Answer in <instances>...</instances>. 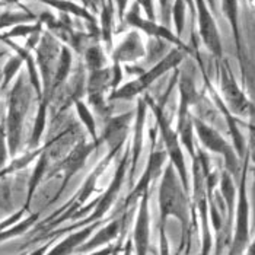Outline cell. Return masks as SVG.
I'll return each instance as SVG.
<instances>
[{
    "mask_svg": "<svg viewBox=\"0 0 255 255\" xmlns=\"http://www.w3.org/2000/svg\"><path fill=\"white\" fill-rule=\"evenodd\" d=\"M95 228H97V225H89L85 229L72 234V235L67 236L66 239H63L53 250H50L48 253H45L44 255H70L75 250H78L80 245L85 244V241L95 231Z\"/></svg>",
    "mask_w": 255,
    "mask_h": 255,
    "instance_id": "cell-24",
    "label": "cell"
},
{
    "mask_svg": "<svg viewBox=\"0 0 255 255\" xmlns=\"http://www.w3.org/2000/svg\"><path fill=\"white\" fill-rule=\"evenodd\" d=\"M75 110H76V114H78L79 120L82 123V126L85 127L86 133L89 138L95 143H98L101 146V141H99V133H98V126H97V120L95 116L91 110V107L86 104V101L83 99H78L75 104H73Z\"/></svg>",
    "mask_w": 255,
    "mask_h": 255,
    "instance_id": "cell-25",
    "label": "cell"
},
{
    "mask_svg": "<svg viewBox=\"0 0 255 255\" xmlns=\"http://www.w3.org/2000/svg\"><path fill=\"white\" fill-rule=\"evenodd\" d=\"M141 10L146 13V18L150 20H156V13H155V0H136Z\"/></svg>",
    "mask_w": 255,
    "mask_h": 255,
    "instance_id": "cell-37",
    "label": "cell"
},
{
    "mask_svg": "<svg viewBox=\"0 0 255 255\" xmlns=\"http://www.w3.org/2000/svg\"><path fill=\"white\" fill-rule=\"evenodd\" d=\"M220 193L225 198V203L228 206V212H229V217L232 216L234 212V204H235V185H234V179L232 175L225 169L220 175Z\"/></svg>",
    "mask_w": 255,
    "mask_h": 255,
    "instance_id": "cell-33",
    "label": "cell"
},
{
    "mask_svg": "<svg viewBox=\"0 0 255 255\" xmlns=\"http://www.w3.org/2000/svg\"><path fill=\"white\" fill-rule=\"evenodd\" d=\"M193 126H194V133L200 144L206 150L223 157L225 169L231 175H239L241 168H242L241 165L242 159L238 156L234 144L223 137L212 124H209L206 120H203L198 116H193Z\"/></svg>",
    "mask_w": 255,
    "mask_h": 255,
    "instance_id": "cell-5",
    "label": "cell"
},
{
    "mask_svg": "<svg viewBox=\"0 0 255 255\" xmlns=\"http://www.w3.org/2000/svg\"><path fill=\"white\" fill-rule=\"evenodd\" d=\"M247 255H255V239L251 245H248V251H247Z\"/></svg>",
    "mask_w": 255,
    "mask_h": 255,
    "instance_id": "cell-44",
    "label": "cell"
},
{
    "mask_svg": "<svg viewBox=\"0 0 255 255\" xmlns=\"http://www.w3.org/2000/svg\"><path fill=\"white\" fill-rule=\"evenodd\" d=\"M222 12L228 19L234 39L239 63L242 66V38H241V26H239V0H222Z\"/></svg>",
    "mask_w": 255,
    "mask_h": 255,
    "instance_id": "cell-22",
    "label": "cell"
},
{
    "mask_svg": "<svg viewBox=\"0 0 255 255\" xmlns=\"http://www.w3.org/2000/svg\"><path fill=\"white\" fill-rule=\"evenodd\" d=\"M98 147H101V146H99L98 143L92 141L91 138H89V141L82 138L80 141H78L76 144L72 146L69 153L60 160L59 163H57V166H56V169H54V172H53V174H57V172L63 174V184H61L59 194L63 193V190L70 182V179L75 177V174L78 171H80L83 168V165L86 163L88 157L91 156V153L95 152Z\"/></svg>",
    "mask_w": 255,
    "mask_h": 255,
    "instance_id": "cell-11",
    "label": "cell"
},
{
    "mask_svg": "<svg viewBox=\"0 0 255 255\" xmlns=\"http://www.w3.org/2000/svg\"><path fill=\"white\" fill-rule=\"evenodd\" d=\"M42 4L57 10L63 15H67V16H75V18H79V19L85 20L88 25H91V29L95 32V34H99L101 37V32H99V23L98 19L95 18V15L85 6H80L78 3L72 1V0H39Z\"/></svg>",
    "mask_w": 255,
    "mask_h": 255,
    "instance_id": "cell-17",
    "label": "cell"
},
{
    "mask_svg": "<svg viewBox=\"0 0 255 255\" xmlns=\"http://www.w3.org/2000/svg\"><path fill=\"white\" fill-rule=\"evenodd\" d=\"M140 6L134 1L133 6L130 7V10H127L126 16H124V22L130 26H133L134 29H137L140 32H143L144 35H147L149 38H159L169 42L172 47H177L181 48L184 51H187L188 54H196L194 53V48L188 47L182 39L178 37L175 32H172L166 25L163 23H157L156 20H150L147 18H143L141 16V12H140Z\"/></svg>",
    "mask_w": 255,
    "mask_h": 255,
    "instance_id": "cell-9",
    "label": "cell"
},
{
    "mask_svg": "<svg viewBox=\"0 0 255 255\" xmlns=\"http://www.w3.org/2000/svg\"><path fill=\"white\" fill-rule=\"evenodd\" d=\"M54 138H51L50 141L45 143V149L42 150V153L39 155L38 159L35 160V166H34V171H32V175L29 178V182H28V191H26V201H25V206L23 209L28 212L29 206H31V201H32V197L35 194L38 185L41 184V181L44 179V177L48 174V169H50V147L53 144Z\"/></svg>",
    "mask_w": 255,
    "mask_h": 255,
    "instance_id": "cell-19",
    "label": "cell"
},
{
    "mask_svg": "<svg viewBox=\"0 0 255 255\" xmlns=\"http://www.w3.org/2000/svg\"><path fill=\"white\" fill-rule=\"evenodd\" d=\"M45 149V144H41L37 149H28L23 155L20 156L12 157V160L9 163H6L1 169H0V178L6 177L9 174L18 172L20 169H25L29 163L35 162L38 156L42 153V150Z\"/></svg>",
    "mask_w": 255,
    "mask_h": 255,
    "instance_id": "cell-26",
    "label": "cell"
},
{
    "mask_svg": "<svg viewBox=\"0 0 255 255\" xmlns=\"http://www.w3.org/2000/svg\"><path fill=\"white\" fill-rule=\"evenodd\" d=\"M41 28H44L42 22L37 19L32 23H18L12 28H9L7 31H4L0 35V41L3 39H15V38H28L31 34H34L35 31H38Z\"/></svg>",
    "mask_w": 255,
    "mask_h": 255,
    "instance_id": "cell-32",
    "label": "cell"
},
{
    "mask_svg": "<svg viewBox=\"0 0 255 255\" xmlns=\"http://www.w3.org/2000/svg\"><path fill=\"white\" fill-rule=\"evenodd\" d=\"M23 66V60L20 59L18 54H13L10 56L7 61L4 63L3 66V70H1V80H0V91H6L10 83L16 79V76L19 75L20 69Z\"/></svg>",
    "mask_w": 255,
    "mask_h": 255,
    "instance_id": "cell-30",
    "label": "cell"
},
{
    "mask_svg": "<svg viewBox=\"0 0 255 255\" xmlns=\"http://www.w3.org/2000/svg\"><path fill=\"white\" fill-rule=\"evenodd\" d=\"M32 94L35 92L28 80V76L20 72L7 92L6 116L3 117L10 157L18 156L19 153L22 137H23L25 120L31 107Z\"/></svg>",
    "mask_w": 255,
    "mask_h": 255,
    "instance_id": "cell-1",
    "label": "cell"
},
{
    "mask_svg": "<svg viewBox=\"0 0 255 255\" xmlns=\"http://www.w3.org/2000/svg\"><path fill=\"white\" fill-rule=\"evenodd\" d=\"M47 250H48V244L47 245H42V247H39L37 250H34L32 253H29V254H25V255H44L47 253Z\"/></svg>",
    "mask_w": 255,
    "mask_h": 255,
    "instance_id": "cell-41",
    "label": "cell"
},
{
    "mask_svg": "<svg viewBox=\"0 0 255 255\" xmlns=\"http://www.w3.org/2000/svg\"><path fill=\"white\" fill-rule=\"evenodd\" d=\"M196 57L197 60H198L201 73H203V79H204V85H206V88H207V92H209L210 98L213 99V104L216 105L217 110L220 111L222 117L225 118V123H226V126H228V128H229V134H231V138H232V144H234V147H235L238 156L241 157V159H244L245 153H247V140H245L242 131H241V128H239V126H238V118L229 111V108L226 107V104L223 102L222 97L219 95L216 88L212 85L210 79H209L207 73H206V69H204L203 63H201V60H200V56H198L197 53Z\"/></svg>",
    "mask_w": 255,
    "mask_h": 255,
    "instance_id": "cell-12",
    "label": "cell"
},
{
    "mask_svg": "<svg viewBox=\"0 0 255 255\" xmlns=\"http://www.w3.org/2000/svg\"><path fill=\"white\" fill-rule=\"evenodd\" d=\"M157 3H159L162 23L168 25L171 22V0H157Z\"/></svg>",
    "mask_w": 255,
    "mask_h": 255,
    "instance_id": "cell-38",
    "label": "cell"
},
{
    "mask_svg": "<svg viewBox=\"0 0 255 255\" xmlns=\"http://www.w3.org/2000/svg\"><path fill=\"white\" fill-rule=\"evenodd\" d=\"M217 63H219L217 70H219V89H220L219 95L222 97L223 102L229 108V111L236 118L255 114L254 104L248 99L245 92L241 89L228 61L222 59Z\"/></svg>",
    "mask_w": 255,
    "mask_h": 255,
    "instance_id": "cell-6",
    "label": "cell"
},
{
    "mask_svg": "<svg viewBox=\"0 0 255 255\" xmlns=\"http://www.w3.org/2000/svg\"><path fill=\"white\" fill-rule=\"evenodd\" d=\"M72 66H73V54L70 47L67 45H61L60 50L59 60H57V66H56V72H54V78H53V83L50 88V99L53 102V99L56 97V94L60 89L66 85V82L69 80V76L72 73Z\"/></svg>",
    "mask_w": 255,
    "mask_h": 255,
    "instance_id": "cell-21",
    "label": "cell"
},
{
    "mask_svg": "<svg viewBox=\"0 0 255 255\" xmlns=\"http://www.w3.org/2000/svg\"><path fill=\"white\" fill-rule=\"evenodd\" d=\"M50 105H51V102L48 99H41V101H38L37 114H35V118H34L31 136H29V140H28V149H37V147L41 146V140H42L45 127H47Z\"/></svg>",
    "mask_w": 255,
    "mask_h": 255,
    "instance_id": "cell-23",
    "label": "cell"
},
{
    "mask_svg": "<svg viewBox=\"0 0 255 255\" xmlns=\"http://www.w3.org/2000/svg\"><path fill=\"white\" fill-rule=\"evenodd\" d=\"M113 3L116 4V13H117L120 23H124V16L127 13V6H128V0H113Z\"/></svg>",
    "mask_w": 255,
    "mask_h": 255,
    "instance_id": "cell-40",
    "label": "cell"
},
{
    "mask_svg": "<svg viewBox=\"0 0 255 255\" xmlns=\"http://www.w3.org/2000/svg\"><path fill=\"white\" fill-rule=\"evenodd\" d=\"M187 3L185 0H174V3L171 4V15L174 20V26H175V34L181 38L184 28H185V16H187Z\"/></svg>",
    "mask_w": 255,
    "mask_h": 255,
    "instance_id": "cell-34",
    "label": "cell"
},
{
    "mask_svg": "<svg viewBox=\"0 0 255 255\" xmlns=\"http://www.w3.org/2000/svg\"><path fill=\"white\" fill-rule=\"evenodd\" d=\"M206 1H207L209 7H210L212 10H215V9H216V1H215V0H206Z\"/></svg>",
    "mask_w": 255,
    "mask_h": 255,
    "instance_id": "cell-45",
    "label": "cell"
},
{
    "mask_svg": "<svg viewBox=\"0 0 255 255\" xmlns=\"http://www.w3.org/2000/svg\"><path fill=\"white\" fill-rule=\"evenodd\" d=\"M241 168V182H239V193H238V204H236V228L234 242H232V255H239L247 247L250 239V203L247 196V179L250 171V155L248 149L242 159Z\"/></svg>",
    "mask_w": 255,
    "mask_h": 255,
    "instance_id": "cell-8",
    "label": "cell"
},
{
    "mask_svg": "<svg viewBox=\"0 0 255 255\" xmlns=\"http://www.w3.org/2000/svg\"><path fill=\"white\" fill-rule=\"evenodd\" d=\"M83 60H85V69L86 72H94L107 67V56L104 48L94 44V45H88L83 50Z\"/></svg>",
    "mask_w": 255,
    "mask_h": 255,
    "instance_id": "cell-29",
    "label": "cell"
},
{
    "mask_svg": "<svg viewBox=\"0 0 255 255\" xmlns=\"http://www.w3.org/2000/svg\"><path fill=\"white\" fill-rule=\"evenodd\" d=\"M134 121V111H128L120 116H111L107 120L104 130L99 136L101 144H107L108 149L123 150L124 143L130 134V127Z\"/></svg>",
    "mask_w": 255,
    "mask_h": 255,
    "instance_id": "cell-13",
    "label": "cell"
},
{
    "mask_svg": "<svg viewBox=\"0 0 255 255\" xmlns=\"http://www.w3.org/2000/svg\"><path fill=\"white\" fill-rule=\"evenodd\" d=\"M187 191L182 187V182L178 177L175 168L171 163H166L162 172V181L159 187V207L162 223H165L166 217L174 216L184 228L188 223V200Z\"/></svg>",
    "mask_w": 255,
    "mask_h": 255,
    "instance_id": "cell-4",
    "label": "cell"
},
{
    "mask_svg": "<svg viewBox=\"0 0 255 255\" xmlns=\"http://www.w3.org/2000/svg\"><path fill=\"white\" fill-rule=\"evenodd\" d=\"M3 42L15 53L18 54L20 59L23 60V66L26 67V76L28 80L37 95V101L42 98V86H41V78H39L38 67H37V61H35V56L34 51L25 48L23 45H19L18 42H15L13 39H3Z\"/></svg>",
    "mask_w": 255,
    "mask_h": 255,
    "instance_id": "cell-18",
    "label": "cell"
},
{
    "mask_svg": "<svg viewBox=\"0 0 255 255\" xmlns=\"http://www.w3.org/2000/svg\"><path fill=\"white\" fill-rule=\"evenodd\" d=\"M9 146H7V136H6V127L3 118L0 120V169L7 163L9 159Z\"/></svg>",
    "mask_w": 255,
    "mask_h": 255,
    "instance_id": "cell-36",
    "label": "cell"
},
{
    "mask_svg": "<svg viewBox=\"0 0 255 255\" xmlns=\"http://www.w3.org/2000/svg\"><path fill=\"white\" fill-rule=\"evenodd\" d=\"M168 44L166 41L159 38H149L147 44H146V60L152 61V60H156V63L160 59H163L171 48H168Z\"/></svg>",
    "mask_w": 255,
    "mask_h": 255,
    "instance_id": "cell-35",
    "label": "cell"
},
{
    "mask_svg": "<svg viewBox=\"0 0 255 255\" xmlns=\"http://www.w3.org/2000/svg\"><path fill=\"white\" fill-rule=\"evenodd\" d=\"M194 6L198 35L201 38V42L216 61H219L223 59V45L212 9L209 7L206 0H194Z\"/></svg>",
    "mask_w": 255,
    "mask_h": 255,
    "instance_id": "cell-10",
    "label": "cell"
},
{
    "mask_svg": "<svg viewBox=\"0 0 255 255\" xmlns=\"http://www.w3.org/2000/svg\"><path fill=\"white\" fill-rule=\"evenodd\" d=\"M120 232V222L114 220L111 222L110 225H107L105 228H102L101 231H98L95 236L92 239H89L88 244H85L80 250L82 251H91V250H95L98 247H102L105 244H108L110 241H113Z\"/></svg>",
    "mask_w": 255,
    "mask_h": 255,
    "instance_id": "cell-28",
    "label": "cell"
},
{
    "mask_svg": "<svg viewBox=\"0 0 255 255\" xmlns=\"http://www.w3.org/2000/svg\"><path fill=\"white\" fill-rule=\"evenodd\" d=\"M150 138H152V146H150V155H149V159H147L146 171L140 178V181L137 182V185H136V188H134V191L130 196V198L143 196L144 193H147V188H149L150 182L160 175L162 168L165 166V162L168 159L165 149H159L156 146V128L150 130Z\"/></svg>",
    "mask_w": 255,
    "mask_h": 255,
    "instance_id": "cell-15",
    "label": "cell"
},
{
    "mask_svg": "<svg viewBox=\"0 0 255 255\" xmlns=\"http://www.w3.org/2000/svg\"><path fill=\"white\" fill-rule=\"evenodd\" d=\"M38 19V15L31 12L28 7L20 10H4L0 13V31H7L18 23H32Z\"/></svg>",
    "mask_w": 255,
    "mask_h": 255,
    "instance_id": "cell-27",
    "label": "cell"
},
{
    "mask_svg": "<svg viewBox=\"0 0 255 255\" xmlns=\"http://www.w3.org/2000/svg\"><path fill=\"white\" fill-rule=\"evenodd\" d=\"M113 254V250L111 248H102V250H99L97 253H94V254L91 255H111Z\"/></svg>",
    "mask_w": 255,
    "mask_h": 255,
    "instance_id": "cell-43",
    "label": "cell"
},
{
    "mask_svg": "<svg viewBox=\"0 0 255 255\" xmlns=\"http://www.w3.org/2000/svg\"><path fill=\"white\" fill-rule=\"evenodd\" d=\"M61 45L63 44L51 32L42 31L38 45L34 50V56H35L39 78H41V86H42V98L41 99H48L50 102H51L50 88H51L53 78H54V72H56Z\"/></svg>",
    "mask_w": 255,
    "mask_h": 255,
    "instance_id": "cell-7",
    "label": "cell"
},
{
    "mask_svg": "<svg viewBox=\"0 0 255 255\" xmlns=\"http://www.w3.org/2000/svg\"><path fill=\"white\" fill-rule=\"evenodd\" d=\"M187 56L188 53L181 48H177V47L171 48L169 53L163 59L155 63L149 70H144L136 79L127 83H123L116 91H111L107 98L108 101H131V99L138 98L140 95H143V92H146L156 82L157 79L162 78L171 70L178 69L179 64L184 63V60L187 59Z\"/></svg>",
    "mask_w": 255,
    "mask_h": 255,
    "instance_id": "cell-2",
    "label": "cell"
},
{
    "mask_svg": "<svg viewBox=\"0 0 255 255\" xmlns=\"http://www.w3.org/2000/svg\"><path fill=\"white\" fill-rule=\"evenodd\" d=\"M185 3H187V6H188V10L191 12V15H193V19H194V16H196V6H194V0H185Z\"/></svg>",
    "mask_w": 255,
    "mask_h": 255,
    "instance_id": "cell-42",
    "label": "cell"
},
{
    "mask_svg": "<svg viewBox=\"0 0 255 255\" xmlns=\"http://www.w3.org/2000/svg\"><path fill=\"white\" fill-rule=\"evenodd\" d=\"M147 198L149 194L144 193L141 196V203L138 207L137 222L134 228V247L137 255L147 254L149 247V207H147Z\"/></svg>",
    "mask_w": 255,
    "mask_h": 255,
    "instance_id": "cell-20",
    "label": "cell"
},
{
    "mask_svg": "<svg viewBox=\"0 0 255 255\" xmlns=\"http://www.w3.org/2000/svg\"><path fill=\"white\" fill-rule=\"evenodd\" d=\"M38 217L39 213H32V215H29L26 219H20L19 222L15 223L13 226H10V228L1 231V232H0V242H4V241H9V239H12V238H16V236L26 234V232L38 222Z\"/></svg>",
    "mask_w": 255,
    "mask_h": 255,
    "instance_id": "cell-31",
    "label": "cell"
},
{
    "mask_svg": "<svg viewBox=\"0 0 255 255\" xmlns=\"http://www.w3.org/2000/svg\"><path fill=\"white\" fill-rule=\"evenodd\" d=\"M0 120H1V118H0Z\"/></svg>",
    "mask_w": 255,
    "mask_h": 255,
    "instance_id": "cell-50",
    "label": "cell"
},
{
    "mask_svg": "<svg viewBox=\"0 0 255 255\" xmlns=\"http://www.w3.org/2000/svg\"><path fill=\"white\" fill-rule=\"evenodd\" d=\"M25 212H26V210H25V209H22V210H19V212H16V213L10 215L7 219H4L3 222H0V232H1V231H4V229H7V228H10V226H13L15 223H18L20 219L23 217Z\"/></svg>",
    "mask_w": 255,
    "mask_h": 255,
    "instance_id": "cell-39",
    "label": "cell"
},
{
    "mask_svg": "<svg viewBox=\"0 0 255 255\" xmlns=\"http://www.w3.org/2000/svg\"><path fill=\"white\" fill-rule=\"evenodd\" d=\"M3 1H4L6 4H19V6H22L19 3L20 0H3Z\"/></svg>",
    "mask_w": 255,
    "mask_h": 255,
    "instance_id": "cell-46",
    "label": "cell"
},
{
    "mask_svg": "<svg viewBox=\"0 0 255 255\" xmlns=\"http://www.w3.org/2000/svg\"><path fill=\"white\" fill-rule=\"evenodd\" d=\"M143 99L147 104V108L153 113L155 121H156V131L160 134V140L163 143V149L168 155L169 163L175 168L178 177L182 182L184 190L188 193L190 191V181H188V171H187V163H185V156L182 152V144L179 141L177 131L171 124V120L168 118L163 104L157 102L152 98L149 94H143Z\"/></svg>",
    "mask_w": 255,
    "mask_h": 255,
    "instance_id": "cell-3",
    "label": "cell"
},
{
    "mask_svg": "<svg viewBox=\"0 0 255 255\" xmlns=\"http://www.w3.org/2000/svg\"><path fill=\"white\" fill-rule=\"evenodd\" d=\"M20 255H25V254H20Z\"/></svg>",
    "mask_w": 255,
    "mask_h": 255,
    "instance_id": "cell-49",
    "label": "cell"
},
{
    "mask_svg": "<svg viewBox=\"0 0 255 255\" xmlns=\"http://www.w3.org/2000/svg\"><path fill=\"white\" fill-rule=\"evenodd\" d=\"M147 104L141 98L137 99V107L134 111V133L133 140L130 144V178L133 179L134 171L137 168L138 159L143 152V144H144V127H146V118H147Z\"/></svg>",
    "mask_w": 255,
    "mask_h": 255,
    "instance_id": "cell-16",
    "label": "cell"
},
{
    "mask_svg": "<svg viewBox=\"0 0 255 255\" xmlns=\"http://www.w3.org/2000/svg\"><path fill=\"white\" fill-rule=\"evenodd\" d=\"M3 6H6V3L3 0H0V7H3Z\"/></svg>",
    "mask_w": 255,
    "mask_h": 255,
    "instance_id": "cell-47",
    "label": "cell"
},
{
    "mask_svg": "<svg viewBox=\"0 0 255 255\" xmlns=\"http://www.w3.org/2000/svg\"><path fill=\"white\" fill-rule=\"evenodd\" d=\"M111 255H117V251H114V253H113V254Z\"/></svg>",
    "mask_w": 255,
    "mask_h": 255,
    "instance_id": "cell-48",
    "label": "cell"
},
{
    "mask_svg": "<svg viewBox=\"0 0 255 255\" xmlns=\"http://www.w3.org/2000/svg\"><path fill=\"white\" fill-rule=\"evenodd\" d=\"M111 59L113 63H118L121 66L146 59V42L143 41L140 31H128L117 47L111 51Z\"/></svg>",
    "mask_w": 255,
    "mask_h": 255,
    "instance_id": "cell-14",
    "label": "cell"
}]
</instances>
